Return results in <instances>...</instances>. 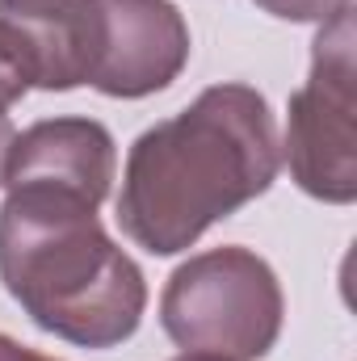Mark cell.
I'll list each match as a JSON object with an SVG mask.
<instances>
[{"instance_id":"cell-1","label":"cell","mask_w":357,"mask_h":361,"mask_svg":"<svg viewBox=\"0 0 357 361\" xmlns=\"http://www.w3.org/2000/svg\"><path fill=\"white\" fill-rule=\"evenodd\" d=\"M277 169L282 147L269 101L253 85H210L131 143L118 227L143 252L177 257L219 219L257 202Z\"/></svg>"},{"instance_id":"cell-2","label":"cell","mask_w":357,"mask_h":361,"mask_svg":"<svg viewBox=\"0 0 357 361\" xmlns=\"http://www.w3.org/2000/svg\"><path fill=\"white\" fill-rule=\"evenodd\" d=\"M97 210L59 189H4L0 281L42 332L114 349L143 324L147 277L109 240Z\"/></svg>"},{"instance_id":"cell-3","label":"cell","mask_w":357,"mask_h":361,"mask_svg":"<svg viewBox=\"0 0 357 361\" xmlns=\"http://www.w3.org/2000/svg\"><path fill=\"white\" fill-rule=\"evenodd\" d=\"M282 281L265 257L223 244L173 269L160 294V324L185 353L261 361L282 336Z\"/></svg>"},{"instance_id":"cell-4","label":"cell","mask_w":357,"mask_h":361,"mask_svg":"<svg viewBox=\"0 0 357 361\" xmlns=\"http://www.w3.org/2000/svg\"><path fill=\"white\" fill-rule=\"evenodd\" d=\"M357 30L353 4L320 25L311 42V72L290 97L286 169L294 185L328 206L357 197Z\"/></svg>"},{"instance_id":"cell-5","label":"cell","mask_w":357,"mask_h":361,"mask_svg":"<svg viewBox=\"0 0 357 361\" xmlns=\"http://www.w3.org/2000/svg\"><path fill=\"white\" fill-rule=\"evenodd\" d=\"M189 25L173 0H101L89 85L118 101L164 92L189 63Z\"/></svg>"},{"instance_id":"cell-6","label":"cell","mask_w":357,"mask_h":361,"mask_svg":"<svg viewBox=\"0 0 357 361\" xmlns=\"http://www.w3.org/2000/svg\"><path fill=\"white\" fill-rule=\"evenodd\" d=\"M118 143L97 118H42L13 139L4 189H59L92 206L109 197Z\"/></svg>"},{"instance_id":"cell-7","label":"cell","mask_w":357,"mask_h":361,"mask_svg":"<svg viewBox=\"0 0 357 361\" xmlns=\"http://www.w3.org/2000/svg\"><path fill=\"white\" fill-rule=\"evenodd\" d=\"M0 21H8L34 55V89L68 92L89 85L101 0H0Z\"/></svg>"},{"instance_id":"cell-8","label":"cell","mask_w":357,"mask_h":361,"mask_svg":"<svg viewBox=\"0 0 357 361\" xmlns=\"http://www.w3.org/2000/svg\"><path fill=\"white\" fill-rule=\"evenodd\" d=\"M34 55H30V42L8 25L0 21V118H8V109L34 89Z\"/></svg>"},{"instance_id":"cell-9","label":"cell","mask_w":357,"mask_h":361,"mask_svg":"<svg viewBox=\"0 0 357 361\" xmlns=\"http://www.w3.org/2000/svg\"><path fill=\"white\" fill-rule=\"evenodd\" d=\"M261 13L277 21H294V25H324L332 21L341 8H349L353 0H253Z\"/></svg>"},{"instance_id":"cell-10","label":"cell","mask_w":357,"mask_h":361,"mask_svg":"<svg viewBox=\"0 0 357 361\" xmlns=\"http://www.w3.org/2000/svg\"><path fill=\"white\" fill-rule=\"evenodd\" d=\"M0 361H55V357L34 353V349H25L21 341H13V336H4V332H0Z\"/></svg>"},{"instance_id":"cell-11","label":"cell","mask_w":357,"mask_h":361,"mask_svg":"<svg viewBox=\"0 0 357 361\" xmlns=\"http://www.w3.org/2000/svg\"><path fill=\"white\" fill-rule=\"evenodd\" d=\"M13 139H17V130H13V122H8V118H0V185H4V164H8V152H13Z\"/></svg>"},{"instance_id":"cell-12","label":"cell","mask_w":357,"mask_h":361,"mask_svg":"<svg viewBox=\"0 0 357 361\" xmlns=\"http://www.w3.org/2000/svg\"><path fill=\"white\" fill-rule=\"evenodd\" d=\"M173 361H223V357H206V353H181V357Z\"/></svg>"}]
</instances>
